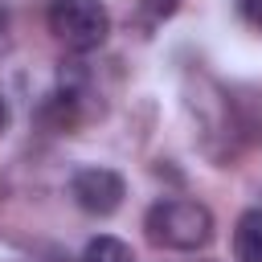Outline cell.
Segmentation results:
<instances>
[{
  "mask_svg": "<svg viewBox=\"0 0 262 262\" xmlns=\"http://www.w3.org/2000/svg\"><path fill=\"white\" fill-rule=\"evenodd\" d=\"M70 196L82 213L90 217H111L123 196H127V180L115 172V168H102V164H86L70 176Z\"/></svg>",
  "mask_w": 262,
  "mask_h": 262,
  "instance_id": "obj_3",
  "label": "cell"
},
{
  "mask_svg": "<svg viewBox=\"0 0 262 262\" xmlns=\"http://www.w3.org/2000/svg\"><path fill=\"white\" fill-rule=\"evenodd\" d=\"M242 16L262 33V0H242Z\"/></svg>",
  "mask_w": 262,
  "mask_h": 262,
  "instance_id": "obj_7",
  "label": "cell"
},
{
  "mask_svg": "<svg viewBox=\"0 0 262 262\" xmlns=\"http://www.w3.org/2000/svg\"><path fill=\"white\" fill-rule=\"evenodd\" d=\"M233 258L262 262V209H246L233 225Z\"/></svg>",
  "mask_w": 262,
  "mask_h": 262,
  "instance_id": "obj_4",
  "label": "cell"
},
{
  "mask_svg": "<svg viewBox=\"0 0 262 262\" xmlns=\"http://www.w3.org/2000/svg\"><path fill=\"white\" fill-rule=\"evenodd\" d=\"M176 8H180V0H139V12H143V20H147V29L160 25V20H168Z\"/></svg>",
  "mask_w": 262,
  "mask_h": 262,
  "instance_id": "obj_6",
  "label": "cell"
},
{
  "mask_svg": "<svg viewBox=\"0 0 262 262\" xmlns=\"http://www.w3.org/2000/svg\"><path fill=\"white\" fill-rule=\"evenodd\" d=\"M8 123H12V111H8V98L0 94V135L8 131Z\"/></svg>",
  "mask_w": 262,
  "mask_h": 262,
  "instance_id": "obj_9",
  "label": "cell"
},
{
  "mask_svg": "<svg viewBox=\"0 0 262 262\" xmlns=\"http://www.w3.org/2000/svg\"><path fill=\"white\" fill-rule=\"evenodd\" d=\"M49 33L74 49V53H90L111 37V12L102 0H49Z\"/></svg>",
  "mask_w": 262,
  "mask_h": 262,
  "instance_id": "obj_2",
  "label": "cell"
},
{
  "mask_svg": "<svg viewBox=\"0 0 262 262\" xmlns=\"http://www.w3.org/2000/svg\"><path fill=\"white\" fill-rule=\"evenodd\" d=\"M143 229H147V242L160 246V250H205L213 242V213L209 205L201 201H188V196H164L147 209L143 217Z\"/></svg>",
  "mask_w": 262,
  "mask_h": 262,
  "instance_id": "obj_1",
  "label": "cell"
},
{
  "mask_svg": "<svg viewBox=\"0 0 262 262\" xmlns=\"http://www.w3.org/2000/svg\"><path fill=\"white\" fill-rule=\"evenodd\" d=\"M8 45H12V37H8V16H4V8H0V57L8 53Z\"/></svg>",
  "mask_w": 262,
  "mask_h": 262,
  "instance_id": "obj_8",
  "label": "cell"
},
{
  "mask_svg": "<svg viewBox=\"0 0 262 262\" xmlns=\"http://www.w3.org/2000/svg\"><path fill=\"white\" fill-rule=\"evenodd\" d=\"M82 262H135V254H131V246H127L123 237H115V233H98V237L86 242Z\"/></svg>",
  "mask_w": 262,
  "mask_h": 262,
  "instance_id": "obj_5",
  "label": "cell"
}]
</instances>
